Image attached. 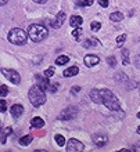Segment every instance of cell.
<instances>
[{
  "label": "cell",
  "mask_w": 140,
  "mask_h": 152,
  "mask_svg": "<svg viewBox=\"0 0 140 152\" xmlns=\"http://www.w3.org/2000/svg\"><path fill=\"white\" fill-rule=\"evenodd\" d=\"M115 82H118V83H124V82H129V77L125 73L122 72H118L115 75Z\"/></svg>",
  "instance_id": "obj_20"
},
{
  "label": "cell",
  "mask_w": 140,
  "mask_h": 152,
  "mask_svg": "<svg viewBox=\"0 0 140 152\" xmlns=\"http://www.w3.org/2000/svg\"><path fill=\"white\" fill-rule=\"evenodd\" d=\"M96 46H100V42H99L96 37H90V39L85 40V43H83V47H85V48L96 47Z\"/></svg>",
  "instance_id": "obj_16"
},
{
  "label": "cell",
  "mask_w": 140,
  "mask_h": 152,
  "mask_svg": "<svg viewBox=\"0 0 140 152\" xmlns=\"http://www.w3.org/2000/svg\"><path fill=\"white\" fill-rule=\"evenodd\" d=\"M57 87H58V84H53V86H50V91L56 93L57 91Z\"/></svg>",
  "instance_id": "obj_35"
},
{
  "label": "cell",
  "mask_w": 140,
  "mask_h": 152,
  "mask_svg": "<svg viewBox=\"0 0 140 152\" xmlns=\"http://www.w3.org/2000/svg\"><path fill=\"white\" fill-rule=\"evenodd\" d=\"M82 24H83V18L80 15H72L71 18H69V25H71V28H80L82 26Z\"/></svg>",
  "instance_id": "obj_12"
},
{
  "label": "cell",
  "mask_w": 140,
  "mask_h": 152,
  "mask_svg": "<svg viewBox=\"0 0 140 152\" xmlns=\"http://www.w3.org/2000/svg\"><path fill=\"white\" fill-rule=\"evenodd\" d=\"M7 1H8V0H0V4H1V6H4Z\"/></svg>",
  "instance_id": "obj_39"
},
{
  "label": "cell",
  "mask_w": 140,
  "mask_h": 152,
  "mask_svg": "<svg viewBox=\"0 0 140 152\" xmlns=\"http://www.w3.org/2000/svg\"><path fill=\"white\" fill-rule=\"evenodd\" d=\"M28 98L31 101V104L33 107H42L46 102V94H44V88L40 84H35L29 88L28 91Z\"/></svg>",
  "instance_id": "obj_1"
},
{
  "label": "cell",
  "mask_w": 140,
  "mask_h": 152,
  "mask_svg": "<svg viewBox=\"0 0 140 152\" xmlns=\"http://www.w3.org/2000/svg\"><path fill=\"white\" fill-rule=\"evenodd\" d=\"M28 36L29 35H27L21 28H13L7 35V40L13 44L22 46V44H25L28 42Z\"/></svg>",
  "instance_id": "obj_3"
},
{
  "label": "cell",
  "mask_w": 140,
  "mask_h": 152,
  "mask_svg": "<svg viewBox=\"0 0 140 152\" xmlns=\"http://www.w3.org/2000/svg\"><path fill=\"white\" fill-rule=\"evenodd\" d=\"M33 1H35V3H38V4H44L47 0H33Z\"/></svg>",
  "instance_id": "obj_37"
},
{
  "label": "cell",
  "mask_w": 140,
  "mask_h": 152,
  "mask_svg": "<svg viewBox=\"0 0 140 152\" xmlns=\"http://www.w3.org/2000/svg\"><path fill=\"white\" fill-rule=\"evenodd\" d=\"M137 118H139V119H140V112H139V113H137Z\"/></svg>",
  "instance_id": "obj_41"
},
{
  "label": "cell",
  "mask_w": 140,
  "mask_h": 152,
  "mask_svg": "<svg viewBox=\"0 0 140 152\" xmlns=\"http://www.w3.org/2000/svg\"><path fill=\"white\" fill-rule=\"evenodd\" d=\"M43 126H44V120L42 118H39V116H36V118H33L31 120V127L32 129H42Z\"/></svg>",
  "instance_id": "obj_14"
},
{
  "label": "cell",
  "mask_w": 140,
  "mask_h": 152,
  "mask_svg": "<svg viewBox=\"0 0 140 152\" xmlns=\"http://www.w3.org/2000/svg\"><path fill=\"white\" fill-rule=\"evenodd\" d=\"M79 73V68L78 66H71V68H67L63 72V75L65 76V77H69V76H75Z\"/></svg>",
  "instance_id": "obj_17"
},
{
  "label": "cell",
  "mask_w": 140,
  "mask_h": 152,
  "mask_svg": "<svg viewBox=\"0 0 140 152\" xmlns=\"http://www.w3.org/2000/svg\"><path fill=\"white\" fill-rule=\"evenodd\" d=\"M90 98H92L94 102H97V104H103V97H101V93H100V90H97V88H94V90L90 91Z\"/></svg>",
  "instance_id": "obj_13"
},
{
  "label": "cell",
  "mask_w": 140,
  "mask_h": 152,
  "mask_svg": "<svg viewBox=\"0 0 140 152\" xmlns=\"http://www.w3.org/2000/svg\"><path fill=\"white\" fill-rule=\"evenodd\" d=\"M69 62V57L68 56H60L56 58V64L57 65H65Z\"/></svg>",
  "instance_id": "obj_21"
},
{
  "label": "cell",
  "mask_w": 140,
  "mask_h": 152,
  "mask_svg": "<svg viewBox=\"0 0 140 152\" xmlns=\"http://www.w3.org/2000/svg\"><path fill=\"white\" fill-rule=\"evenodd\" d=\"M139 148H140V145H139Z\"/></svg>",
  "instance_id": "obj_42"
},
{
  "label": "cell",
  "mask_w": 140,
  "mask_h": 152,
  "mask_svg": "<svg viewBox=\"0 0 140 152\" xmlns=\"http://www.w3.org/2000/svg\"><path fill=\"white\" fill-rule=\"evenodd\" d=\"M82 35H83V31H82V28H75L74 31H72V36H74V39H75V40H78V42L80 40Z\"/></svg>",
  "instance_id": "obj_22"
},
{
  "label": "cell",
  "mask_w": 140,
  "mask_h": 152,
  "mask_svg": "<svg viewBox=\"0 0 140 152\" xmlns=\"http://www.w3.org/2000/svg\"><path fill=\"white\" fill-rule=\"evenodd\" d=\"M64 21H65V12H63V11H60L58 14L56 15V18L53 20V22H52V26L54 29H58V28H61V25L64 24Z\"/></svg>",
  "instance_id": "obj_10"
},
{
  "label": "cell",
  "mask_w": 140,
  "mask_h": 152,
  "mask_svg": "<svg viewBox=\"0 0 140 152\" xmlns=\"http://www.w3.org/2000/svg\"><path fill=\"white\" fill-rule=\"evenodd\" d=\"M36 79L39 80V84L44 88V90H50V82H49L47 76H46V77H42L40 75H36Z\"/></svg>",
  "instance_id": "obj_15"
},
{
  "label": "cell",
  "mask_w": 140,
  "mask_h": 152,
  "mask_svg": "<svg viewBox=\"0 0 140 152\" xmlns=\"http://www.w3.org/2000/svg\"><path fill=\"white\" fill-rule=\"evenodd\" d=\"M135 65H136V68H139V69H140V56H137L136 61H135Z\"/></svg>",
  "instance_id": "obj_36"
},
{
  "label": "cell",
  "mask_w": 140,
  "mask_h": 152,
  "mask_svg": "<svg viewBox=\"0 0 140 152\" xmlns=\"http://www.w3.org/2000/svg\"><path fill=\"white\" fill-rule=\"evenodd\" d=\"M137 133H139V134H140V126H139V127H137Z\"/></svg>",
  "instance_id": "obj_40"
},
{
  "label": "cell",
  "mask_w": 140,
  "mask_h": 152,
  "mask_svg": "<svg viewBox=\"0 0 140 152\" xmlns=\"http://www.w3.org/2000/svg\"><path fill=\"white\" fill-rule=\"evenodd\" d=\"M54 140H56L57 145H60V147L65 145V138H64V136H61V134H56V136H54Z\"/></svg>",
  "instance_id": "obj_24"
},
{
  "label": "cell",
  "mask_w": 140,
  "mask_h": 152,
  "mask_svg": "<svg viewBox=\"0 0 140 152\" xmlns=\"http://www.w3.org/2000/svg\"><path fill=\"white\" fill-rule=\"evenodd\" d=\"M1 91H0V94H1V98H4V97L8 94V87L6 86V84H1Z\"/></svg>",
  "instance_id": "obj_29"
},
{
  "label": "cell",
  "mask_w": 140,
  "mask_h": 152,
  "mask_svg": "<svg viewBox=\"0 0 140 152\" xmlns=\"http://www.w3.org/2000/svg\"><path fill=\"white\" fill-rule=\"evenodd\" d=\"M53 75H54V68H53V66H50L49 69H46V71H44V76H47V77H52Z\"/></svg>",
  "instance_id": "obj_30"
},
{
  "label": "cell",
  "mask_w": 140,
  "mask_h": 152,
  "mask_svg": "<svg viewBox=\"0 0 140 152\" xmlns=\"http://www.w3.org/2000/svg\"><path fill=\"white\" fill-rule=\"evenodd\" d=\"M6 138H7V137H6V132H4V129H1V144H6Z\"/></svg>",
  "instance_id": "obj_33"
},
{
  "label": "cell",
  "mask_w": 140,
  "mask_h": 152,
  "mask_svg": "<svg viewBox=\"0 0 140 152\" xmlns=\"http://www.w3.org/2000/svg\"><path fill=\"white\" fill-rule=\"evenodd\" d=\"M6 111H7V105H6V101L1 100V101H0V112L4 113Z\"/></svg>",
  "instance_id": "obj_31"
},
{
  "label": "cell",
  "mask_w": 140,
  "mask_h": 152,
  "mask_svg": "<svg viewBox=\"0 0 140 152\" xmlns=\"http://www.w3.org/2000/svg\"><path fill=\"white\" fill-rule=\"evenodd\" d=\"M103 104H104L105 107L110 109V111H112V112H115V111H119V101L116 100L115 96L105 98V100L103 101Z\"/></svg>",
  "instance_id": "obj_8"
},
{
  "label": "cell",
  "mask_w": 140,
  "mask_h": 152,
  "mask_svg": "<svg viewBox=\"0 0 140 152\" xmlns=\"http://www.w3.org/2000/svg\"><path fill=\"white\" fill-rule=\"evenodd\" d=\"M76 115H78V108H76V107H68V108H65L60 115L57 116V119L58 120H71V119H74Z\"/></svg>",
  "instance_id": "obj_4"
},
{
  "label": "cell",
  "mask_w": 140,
  "mask_h": 152,
  "mask_svg": "<svg viewBox=\"0 0 140 152\" xmlns=\"http://www.w3.org/2000/svg\"><path fill=\"white\" fill-rule=\"evenodd\" d=\"M83 62H85V65H86V66L93 68L94 65H97L99 62H100V58H99L97 56H94V54H88V56H85Z\"/></svg>",
  "instance_id": "obj_9"
},
{
  "label": "cell",
  "mask_w": 140,
  "mask_h": 152,
  "mask_svg": "<svg viewBox=\"0 0 140 152\" xmlns=\"http://www.w3.org/2000/svg\"><path fill=\"white\" fill-rule=\"evenodd\" d=\"M28 35H29V39L35 42V43H39L42 40H44L49 35V31L44 25H40V24H32L31 26L28 28Z\"/></svg>",
  "instance_id": "obj_2"
},
{
  "label": "cell",
  "mask_w": 140,
  "mask_h": 152,
  "mask_svg": "<svg viewBox=\"0 0 140 152\" xmlns=\"http://www.w3.org/2000/svg\"><path fill=\"white\" fill-rule=\"evenodd\" d=\"M97 1H99V4H100L101 7H104V8H107L108 4H110V0H97Z\"/></svg>",
  "instance_id": "obj_32"
},
{
  "label": "cell",
  "mask_w": 140,
  "mask_h": 152,
  "mask_svg": "<svg viewBox=\"0 0 140 152\" xmlns=\"http://www.w3.org/2000/svg\"><path fill=\"white\" fill-rule=\"evenodd\" d=\"M92 140H93V142H94V145H96L97 148H103V147H105V145H107L108 137H107V134L97 133V134H93Z\"/></svg>",
  "instance_id": "obj_7"
},
{
  "label": "cell",
  "mask_w": 140,
  "mask_h": 152,
  "mask_svg": "<svg viewBox=\"0 0 140 152\" xmlns=\"http://www.w3.org/2000/svg\"><path fill=\"white\" fill-rule=\"evenodd\" d=\"M110 20L112 22H121V21L124 20V14L121 11H115V12H111V15H110Z\"/></svg>",
  "instance_id": "obj_18"
},
{
  "label": "cell",
  "mask_w": 140,
  "mask_h": 152,
  "mask_svg": "<svg viewBox=\"0 0 140 152\" xmlns=\"http://www.w3.org/2000/svg\"><path fill=\"white\" fill-rule=\"evenodd\" d=\"M10 112H11L14 119H18V118H21V115L24 113V107L21 104H14L11 107V109H10Z\"/></svg>",
  "instance_id": "obj_11"
},
{
  "label": "cell",
  "mask_w": 140,
  "mask_h": 152,
  "mask_svg": "<svg viewBox=\"0 0 140 152\" xmlns=\"http://www.w3.org/2000/svg\"><path fill=\"white\" fill-rule=\"evenodd\" d=\"M76 4L78 6H85V7H89L93 4V0H76Z\"/></svg>",
  "instance_id": "obj_25"
},
{
  "label": "cell",
  "mask_w": 140,
  "mask_h": 152,
  "mask_svg": "<svg viewBox=\"0 0 140 152\" xmlns=\"http://www.w3.org/2000/svg\"><path fill=\"white\" fill-rule=\"evenodd\" d=\"M100 28H101V24H100V22H97V21H93L92 24H90V29H92L93 32L100 31Z\"/></svg>",
  "instance_id": "obj_26"
},
{
  "label": "cell",
  "mask_w": 140,
  "mask_h": 152,
  "mask_svg": "<svg viewBox=\"0 0 140 152\" xmlns=\"http://www.w3.org/2000/svg\"><path fill=\"white\" fill-rule=\"evenodd\" d=\"M122 64L124 65L129 64V50L128 48H122Z\"/></svg>",
  "instance_id": "obj_23"
},
{
  "label": "cell",
  "mask_w": 140,
  "mask_h": 152,
  "mask_svg": "<svg viewBox=\"0 0 140 152\" xmlns=\"http://www.w3.org/2000/svg\"><path fill=\"white\" fill-rule=\"evenodd\" d=\"M125 40H126V35H119V36L116 37V46H118V47H121V46H122V44H124V42Z\"/></svg>",
  "instance_id": "obj_27"
},
{
  "label": "cell",
  "mask_w": 140,
  "mask_h": 152,
  "mask_svg": "<svg viewBox=\"0 0 140 152\" xmlns=\"http://www.w3.org/2000/svg\"><path fill=\"white\" fill-rule=\"evenodd\" d=\"M4 132L7 133V134H10V133L13 132V130H11V127H7V129H6V130H4Z\"/></svg>",
  "instance_id": "obj_38"
},
{
  "label": "cell",
  "mask_w": 140,
  "mask_h": 152,
  "mask_svg": "<svg viewBox=\"0 0 140 152\" xmlns=\"http://www.w3.org/2000/svg\"><path fill=\"white\" fill-rule=\"evenodd\" d=\"M71 91L74 93V94H78V93L80 91V87H79V86H74V87L71 88Z\"/></svg>",
  "instance_id": "obj_34"
},
{
  "label": "cell",
  "mask_w": 140,
  "mask_h": 152,
  "mask_svg": "<svg viewBox=\"0 0 140 152\" xmlns=\"http://www.w3.org/2000/svg\"><path fill=\"white\" fill-rule=\"evenodd\" d=\"M85 149L83 142H80L79 140L76 138H71L67 142V151L68 152H82Z\"/></svg>",
  "instance_id": "obj_6"
},
{
  "label": "cell",
  "mask_w": 140,
  "mask_h": 152,
  "mask_svg": "<svg viewBox=\"0 0 140 152\" xmlns=\"http://www.w3.org/2000/svg\"><path fill=\"white\" fill-rule=\"evenodd\" d=\"M32 142V136H24L20 138V145L21 147H27Z\"/></svg>",
  "instance_id": "obj_19"
},
{
  "label": "cell",
  "mask_w": 140,
  "mask_h": 152,
  "mask_svg": "<svg viewBox=\"0 0 140 152\" xmlns=\"http://www.w3.org/2000/svg\"><path fill=\"white\" fill-rule=\"evenodd\" d=\"M107 64L111 66V68H115L116 66V60H115V57H108L107 58Z\"/></svg>",
  "instance_id": "obj_28"
},
{
  "label": "cell",
  "mask_w": 140,
  "mask_h": 152,
  "mask_svg": "<svg viewBox=\"0 0 140 152\" xmlns=\"http://www.w3.org/2000/svg\"><path fill=\"white\" fill-rule=\"evenodd\" d=\"M1 73H3L6 77H7L11 83L14 84H20L21 82V76L20 73L17 72V71H14V69H6V68H1Z\"/></svg>",
  "instance_id": "obj_5"
}]
</instances>
